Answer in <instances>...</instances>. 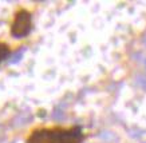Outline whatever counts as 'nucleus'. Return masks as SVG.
<instances>
[{"label": "nucleus", "mask_w": 146, "mask_h": 143, "mask_svg": "<svg viewBox=\"0 0 146 143\" xmlns=\"http://www.w3.org/2000/svg\"><path fill=\"white\" fill-rule=\"evenodd\" d=\"M31 26H32L31 14L28 11H26V9H22L15 16V20H13L12 27H11V34L15 38H23V36L30 34Z\"/></svg>", "instance_id": "obj_2"}, {"label": "nucleus", "mask_w": 146, "mask_h": 143, "mask_svg": "<svg viewBox=\"0 0 146 143\" xmlns=\"http://www.w3.org/2000/svg\"><path fill=\"white\" fill-rule=\"evenodd\" d=\"M8 55H9L8 45L4 44V43H0V63L3 62L4 59L8 58Z\"/></svg>", "instance_id": "obj_3"}, {"label": "nucleus", "mask_w": 146, "mask_h": 143, "mask_svg": "<svg viewBox=\"0 0 146 143\" xmlns=\"http://www.w3.org/2000/svg\"><path fill=\"white\" fill-rule=\"evenodd\" d=\"M24 51H26V47H22V49H19V51H16L15 54L12 55V58H11V60H9V63H18L20 59H22L23 54H24Z\"/></svg>", "instance_id": "obj_4"}, {"label": "nucleus", "mask_w": 146, "mask_h": 143, "mask_svg": "<svg viewBox=\"0 0 146 143\" xmlns=\"http://www.w3.org/2000/svg\"><path fill=\"white\" fill-rule=\"evenodd\" d=\"M83 134L79 127L70 130H36L28 143H82Z\"/></svg>", "instance_id": "obj_1"}]
</instances>
